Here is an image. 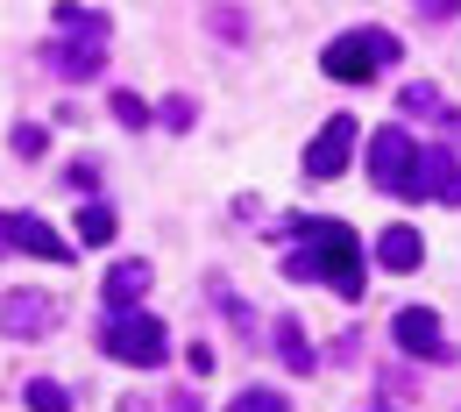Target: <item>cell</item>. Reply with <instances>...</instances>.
I'll return each instance as SVG.
<instances>
[{"instance_id": "1", "label": "cell", "mask_w": 461, "mask_h": 412, "mask_svg": "<svg viewBox=\"0 0 461 412\" xmlns=\"http://www.w3.org/2000/svg\"><path fill=\"white\" fill-rule=\"evenodd\" d=\"M285 235H298V249H285V278H327L348 306L362 298L369 270H362V242L348 221H291Z\"/></svg>"}, {"instance_id": "9", "label": "cell", "mask_w": 461, "mask_h": 412, "mask_svg": "<svg viewBox=\"0 0 461 412\" xmlns=\"http://www.w3.org/2000/svg\"><path fill=\"white\" fill-rule=\"evenodd\" d=\"M50 71H64L71 86H86V78H100V64H107V43H86V36H58L50 50Z\"/></svg>"}, {"instance_id": "21", "label": "cell", "mask_w": 461, "mask_h": 412, "mask_svg": "<svg viewBox=\"0 0 461 412\" xmlns=\"http://www.w3.org/2000/svg\"><path fill=\"white\" fill-rule=\"evenodd\" d=\"M114 121L121 128H149V107H142L135 93H114Z\"/></svg>"}, {"instance_id": "3", "label": "cell", "mask_w": 461, "mask_h": 412, "mask_svg": "<svg viewBox=\"0 0 461 412\" xmlns=\"http://www.w3.org/2000/svg\"><path fill=\"white\" fill-rule=\"evenodd\" d=\"M419 142L404 135V121H391V128H376L369 135V185L376 192H391V199H419L426 185H419Z\"/></svg>"}, {"instance_id": "11", "label": "cell", "mask_w": 461, "mask_h": 412, "mask_svg": "<svg viewBox=\"0 0 461 412\" xmlns=\"http://www.w3.org/2000/svg\"><path fill=\"white\" fill-rule=\"evenodd\" d=\"M100 292H107V306H114V313H135V306H142V292H149V263H142V256H121L114 270H107V285H100Z\"/></svg>"}, {"instance_id": "15", "label": "cell", "mask_w": 461, "mask_h": 412, "mask_svg": "<svg viewBox=\"0 0 461 412\" xmlns=\"http://www.w3.org/2000/svg\"><path fill=\"white\" fill-rule=\"evenodd\" d=\"M22 406L29 412H71V391H64L58 377H29L22 384Z\"/></svg>"}, {"instance_id": "18", "label": "cell", "mask_w": 461, "mask_h": 412, "mask_svg": "<svg viewBox=\"0 0 461 412\" xmlns=\"http://www.w3.org/2000/svg\"><path fill=\"white\" fill-rule=\"evenodd\" d=\"M398 114H440V86H426V78H411L398 93Z\"/></svg>"}, {"instance_id": "22", "label": "cell", "mask_w": 461, "mask_h": 412, "mask_svg": "<svg viewBox=\"0 0 461 412\" xmlns=\"http://www.w3.org/2000/svg\"><path fill=\"white\" fill-rule=\"evenodd\" d=\"M0 256H7V214H0Z\"/></svg>"}, {"instance_id": "4", "label": "cell", "mask_w": 461, "mask_h": 412, "mask_svg": "<svg viewBox=\"0 0 461 412\" xmlns=\"http://www.w3.org/2000/svg\"><path fill=\"white\" fill-rule=\"evenodd\" d=\"M100 349L114 355V362H128V370H157L171 355V327L157 313H114L107 334H100Z\"/></svg>"}, {"instance_id": "20", "label": "cell", "mask_w": 461, "mask_h": 412, "mask_svg": "<svg viewBox=\"0 0 461 412\" xmlns=\"http://www.w3.org/2000/svg\"><path fill=\"white\" fill-rule=\"evenodd\" d=\"M43 150H50V135H43L36 121H22V128H14V157H22V164H36Z\"/></svg>"}, {"instance_id": "5", "label": "cell", "mask_w": 461, "mask_h": 412, "mask_svg": "<svg viewBox=\"0 0 461 412\" xmlns=\"http://www.w3.org/2000/svg\"><path fill=\"white\" fill-rule=\"evenodd\" d=\"M64 320V306H58V292H7L0 298V334H14V342H43L50 327Z\"/></svg>"}, {"instance_id": "13", "label": "cell", "mask_w": 461, "mask_h": 412, "mask_svg": "<svg viewBox=\"0 0 461 412\" xmlns=\"http://www.w3.org/2000/svg\"><path fill=\"white\" fill-rule=\"evenodd\" d=\"M277 355H285L291 370H298V377H305V370H320V355H312V342H305V327H298V320H277Z\"/></svg>"}, {"instance_id": "8", "label": "cell", "mask_w": 461, "mask_h": 412, "mask_svg": "<svg viewBox=\"0 0 461 412\" xmlns=\"http://www.w3.org/2000/svg\"><path fill=\"white\" fill-rule=\"evenodd\" d=\"M7 249L22 256H43V263H71V242L43 221V214H7Z\"/></svg>"}, {"instance_id": "2", "label": "cell", "mask_w": 461, "mask_h": 412, "mask_svg": "<svg viewBox=\"0 0 461 412\" xmlns=\"http://www.w3.org/2000/svg\"><path fill=\"white\" fill-rule=\"evenodd\" d=\"M384 64H398V36L391 29H348V36H334L320 50V71L341 78V86H369Z\"/></svg>"}, {"instance_id": "17", "label": "cell", "mask_w": 461, "mask_h": 412, "mask_svg": "<svg viewBox=\"0 0 461 412\" xmlns=\"http://www.w3.org/2000/svg\"><path fill=\"white\" fill-rule=\"evenodd\" d=\"M228 412H291V398H285V391H270V384H249V391H234Z\"/></svg>"}, {"instance_id": "19", "label": "cell", "mask_w": 461, "mask_h": 412, "mask_svg": "<svg viewBox=\"0 0 461 412\" xmlns=\"http://www.w3.org/2000/svg\"><path fill=\"white\" fill-rule=\"evenodd\" d=\"M192 114H199V100H192V93H171V100L157 107V121H164V128H177V135L192 128Z\"/></svg>"}, {"instance_id": "7", "label": "cell", "mask_w": 461, "mask_h": 412, "mask_svg": "<svg viewBox=\"0 0 461 412\" xmlns=\"http://www.w3.org/2000/svg\"><path fill=\"white\" fill-rule=\"evenodd\" d=\"M391 342L404 355H419V362H447V327H440V313L433 306H398V320H391Z\"/></svg>"}, {"instance_id": "23", "label": "cell", "mask_w": 461, "mask_h": 412, "mask_svg": "<svg viewBox=\"0 0 461 412\" xmlns=\"http://www.w3.org/2000/svg\"><path fill=\"white\" fill-rule=\"evenodd\" d=\"M447 128H455V142H461V114H447Z\"/></svg>"}, {"instance_id": "6", "label": "cell", "mask_w": 461, "mask_h": 412, "mask_svg": "<svg viewBox=\"0 0 461 412\" xmlns=\"http://www.w3.org/2000/svg\"><path fill=\"white\" fill-rule=\"evenodd\" d=\"M355 142H362V135H355V114H334L305 142V178H312V185H334V178L348 171V157H355Z\"/></svg>"}, {"instance_id": "10", "label": "cell", "mask_w": 461, "mask_h": 412, "mask_svg": "<svg viewBox=\"0 0 461 412\" xmlns=\"http://www.w3.org/2000/svg\"><path fill=\"white\" fill-rule=\"evenodd\" d=\"M419 185H426V199L461 206V157L455 150H426V157H419Z\"/></svg>"}, {"instance_id": "12", "label": "cell", "mask_w": 461, "mask_h": 412, "mask_svg": "<svg viewBox=\"0 0 461 412\" xmlns=\"http://www.w3.org/2000/svg\"><path fill=\"white\" fill-rule=\"evenodd\" d=\"M376 263H384V270H419V263H426V242H419V228H404V221H391V228H384V235H376Z\"/></svg>"}, {"instance_id": "14", "label": "cell", "mask_w": 461, "mask_h": 412, "mask_svg": "<svg viewBox=\"0 0 461 412\" xmlns=\"http://www.w3.org/2000/svg\"><path fill=\"white\" fill-rule=\"evenodd\" d=\"M107 14L100 7H58V36H86V43H107Z\"/></svg>"}, {"instance_id": "16", "label": "cell", "mask_w": 461, "mask_h": 412, "mask_svg": "<svg viewBox=\"0 0 461 412\" xmlns=\"http://www.w3.org/2000/svg\"><path fill=\"white\" fill-rule=\"evenodd\" d=\"M78 242H93V249H107V242H114V206H100V199H86V214H78Z\"/></svg>"}]
</instances>
